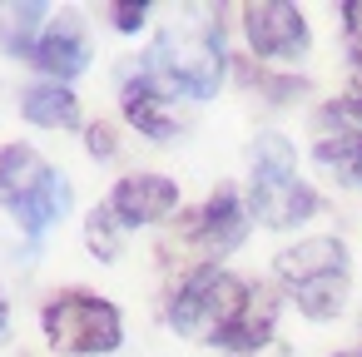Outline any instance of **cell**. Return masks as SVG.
Segmentation results:
<instances>
[{
  "label": "cell",
  "instance_id": "1",
  "mask_svg": "<svg viewBox=\"0 0 362 357\" xmlns=\"http://www.w3.org/2000/svg\"><path fill=\"white\" fill-rule=\"evenodd\" d=\"M223 70H228V50L218 25H169L139 60V75L169 100H214Z\"/></svg>",
  "mask_w": 362,
  "mask_h": 357
},
{
  "label": "cell",
  "instance_id": "2",
  "mask_svg": "<svg viewBox=\"0 0 362 357\" xmlns=\"http://www.w3.org/2000/svg\"><path fill=\"white\" fill-rule=\"evenodd\" d=\"M248 213L263 228H298L317 213V194H313V184L298 179V154H293L288 134H258L253 139Z\"/></svg>",
  "mask_w": 362,
  "mask_h": 357
},
{
  "label": "cell",
  "instance_id": "3",
  "mask_svg": "<svg viewBox=\"0 0 362 357\" xmlns=\"http://www.w3.org/2000/svg\"><path fill=\"white\" fill-rule=\"evenodd\" d=\"M273 268H278V283L298 298L303 317L327 322L342 312V303H347V248L337 238H327V233L303 238V243L283 248L273 258Z\"/></svg>",
  "mask_w": 362,
  "mask_h": 357
},
{
  "label": "cell",
  "instance_id": "4",
  "mask_svg": "<svg viewBox=\"0 0 362 357\" xmlns=\"http://www.w3.org/2000/svg\"><path fill=\"white\" fill-rule=\"evenodd\" d=\"M243 303H248V288H243L233 273H223V263H194V268L184 273V283L174 288V298H169V308H164V322H169L179 337H204V342H214V337L238 317Z\"/></svg>",
  "mask_w": 362,
  "mask_h": 357
},
{
  "label": "cell",
  "instance_id": "5",
  "mask_svg": "<svg viewBox=\"0 0 362 357\" xmlns=\"http://www.w3.org/2000/svg\"><path fill=\"white\" fill-rule=\"evenodd\" d=\"M40 327H45V342L65 357H105L124 342V317L115 303L95 298V293H60L45 303L40 312Z\"/></svg>",
  "mask_w": 362,
  "mask_h": 357
},
{
  "label": "cell",
  "instance_id": "6",
  "mask_svg": "<svg viewBox=\"0 0 362 357\" xmlns=\"http://www.w3.org/2000/svg\"><path fill=\"white\" fill-rule=\"evenodd\" d=\"M243 35L258 60H303L308 55V21L288 0H248L243 6Z\"/></svg>",
  "mask_w": 362,
  "mask_h": 357
},
{
  "label": "cell",
  "instance_id": "7",
  "mask_svg": "<svg viewBox=\"0 0 362 357\" xmlns=\"http://www.w3.org/2000/svg\"><path fill=\"white\" fill-rule=\"evenodd\" d=\"M248 223H253V213H248L243 194L228 189V184H218V189L204 199V209L189 213V238L204 243L214 258H223V253H233V248L248 238Z\"/></svg>",
  "mask_w": 362,
  "mask_h": 357
},
{
  "label": "cell",
  "instance_id": "8",
  "mask_svg": "<svg viewBox=\"0 0 362 357\" xmlns=\"http://www.w3.org/2000/svg\"><path fill=\"white\" fill-rule=\"evenodd\" d=\"M30 65L45 70V75H55L60 85L75 80V75L90 65V30H85V21H80V16H55V21H45V30H40L35 50H30Z\"/></svg>",
  "mask_w": 362,
  "mask_h": 357
},
{
  "label": "cell",
  "instance_id": "9",
  "mask_svg": "<svg viewBox=\"0 0 362 357\" xmlns=\"http://www.w3.org/2000/svg\"><path fill=\"white\" fill-rule=\"evenodd\" d=\"M110 209L124 218V228H139V223H159L179 209V184L164 179V174H129L115 184L110 194Z\"/></svg>",
  "mask_w": 362,
  "mask_h": 357
},
{
  "label": "cell",
  "instance_id": "10",
  "mask_svg": "<svg viewBox=\"0 0 362 357\" xmlns=\"http://www.w3.org/2000/svg\"><path fill=\"white\" fill-rule=\"evenodd\" d=\"M55 179V169L45 164V154L40 149H30V144H6L0 149V209H21L25 199H35L45 184Z\"/></svg>",
  "mask_w": 362,
  "mask_h": 357
},
{
  "label": "cell",
  "instance_id": "11",
  "mask_svg": "<svg viewBox=\"0 0 362 357\" xmlns=\"http://www.w3.org/2000/svg\"><path fill=\"white\" fill-rule=\"evenodd\" d=\"M119 105H124V119H129L139 134H149V139H159V144H169V139L179 134L174 100H169V95H159V90H154L144 75H129V80H124Z\"/></svg>",
  "mask_w": 362,
  "mask_h": 357
},
{
  "label": "cell",
  "instance_id": "12",
  "mask_svg": "<svg viewBox=\"0 0 362 357\" xmlns=\"http://www.w3.org/2000/svg\"><path fill=\"white\" fill-rule=\"evenodd\" d=\"M273 322H278V298L268 288H248V303L214 337V347H223V352H253V347H263L273 337Z\"/></svg>",
  "mask_w": 362,
  "mask_h": 357
},
{
  "label": "cell",
  "instance_id": "13",
  "mask_svg": "<svg viewBox=\"0 0 362 357\" xmlns=\"http://www.w3.org/2000/svg\"><path fill=\"white\" fill-rule=\"evenodd\" d=\"M21 115L40 129H80V100L65 85H35L21 95Z\"/></svg>",
  "mask_w": 362,
  "mask_h": 357
},
{
  "label": "cell",
  "instance_id": "14",
  "mask_svg": "<svg viewBox=\"0 0 362 357\" xmlns=\"http://www.w3.org/2000/svg\"><path fill=\"white\" fill-rule=\"evenodd\" d=\"M65 209H70V184L55 174V179L35 194V199H25V204L16 209V223H21L30 238H40V233H50V223H55Z\"/></svg>",
  "mask_w": 362,
  "mask_h": 357
},
{
  "label": "cell",
  "instance_id": "15",
  "mask_svg": "<svg viewBox=\"0 0 362 357\" xmlns=\"http://www.w3.org/2000/svg\"><path fill=\"white\" fill-rule=\"evenodd\" d=\"M0 16H6V25H0V45H6L11 55H21V60H30V50H35L40 30H45V6L30 0V6H6Z\"/></svg>",
  "mask_w": 362,
  "mask_h": 357
},
{
  "label": "cell",
  "instance_id": "16",
  "mask_svg": "<svg viewBox=\"0 0 362 357\" xmlns=\"http://www.w3.org/2000/svg\"><path fill=\"white\" fill-rule=\"evenodd\" d=\"M124 233H129V228H124V218L110 209V199L90 209V218H85V248H90L100 263H115V258H119Z\"/></svg>",
  "mask_w": 362,
  "mask_h": 357
},
{
  "label": "cell",
  "instance_id": "17",
  "mask_svg": "<svg viewBox=\"0 0 362 357\" xmlns=\"http://www.w3.org/2000/svg\"><path fill=\"white\" fill-rule=\"evenodd\" d=\"M313 159H317L327 174H337L342 184L362 189V144H352V139H337V134H317V144H313Z\"/></svg>",
  "mask_w": 362,
  "mask_h": 357
},
{
  "label": "cell",
  "instance_id": "18",
  "mask_svg": "<svg viewBox=\"0 0 362 357\" xmlns=\"http://www.w3.org/2000/svg\"><path fill=\"white\" fill-rule=\"evenodd\" d=\"M317 134H337V139L362 144V95L327 100V105H322V115H317Z\"/></svg>",
  "mask_w": 362,
  "mask_h": 357
},
{
  "label": "cell",
  "instance_id": "19",
  "mask_svg": "<svg viewBox=\"0 0 362 357\" xmlns=\"http://www.w3.org/2000/svg\"><path fill=\"white\" fill-rule=\"evenodd\" d=\"M342 25H347V50H352V65L362 70V0H347V6H342Z\"/></svg>",
  "mask_w": 362,
  "mask_h": 357
},
{
  "label": "cell",
  "instance_id": "20",
  "mask_svg": "<svg viewBox=\"0 0 362 357\" xmlns=\"http://www.w3.org/2000/svg\"><path fill=\"white\" fill-rule=\"evenodd\" d=\"M110 21H115V30H124V35H134V30H144V21H149V6H110Z\"/></svg>",
  "mask_w": 362,
  "mask_h": 357
},
{
  "label": "cell",
  "instance_id": "21",
  "mask_svg": "<svg viewBox=\"0 0 362 357\" xmlns=\"http://www.w3.org/2000/svg\"><path fill=\"white\" fill-rule=\"evenodd\" d=\"M85 149H90V159H115V129L110 124H90L85 129Z\"/></svg>",
  "mask_w": 362,
  "mask_h": 357
},
{
  "label": "cell",
  "instance_id": "22",
  "mask_svg": "<svg viewBox=\"0 0 362 357\" xmlns=\"http://www.w3.org/2000/svg\"><path fill=\"white\" fill-rule=\"evenodd\" d=\"M11 337V308H6V298H0V342Z\"/></svg>",
  "mask_w": 362,
  "mask_h": 357
}]
</instances>
